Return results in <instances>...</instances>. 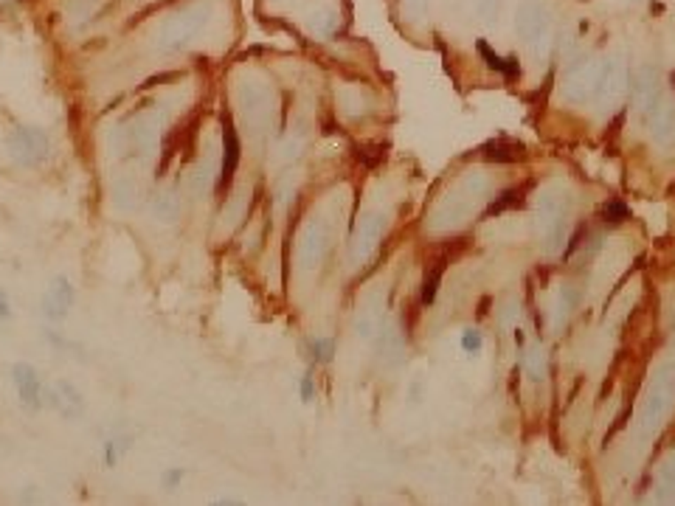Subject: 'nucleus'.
I'll return each instance as SVG.
<instances>
[{"instance_id": "nucleus-1", "label": "nucleus", "mask_w": 675, "mask_h": 506, "mask_svg": "<svg viewBox=\"0 0 675 506\" xmlns=\"http://www.w3.org/2000/svg\"><path fill=\"white\" fill-rule=\"evenodd\" d=\"M214 20V4L212 0H191L186 6H178L158 23L152 45L158 54H178L195 45L208 23Z\"/></svg>"}, {"instance_id": "nucleus-2", "label": "nucleus", "mask_w": 675, "mask_h": 506, "mask_svg": "<svg viewBox=\"0 0 675 506\" xmlns=\"http://www.w3.org/2000/svg\"><path fill=\"white\" fill-rule=\"evenodd\" d=\"M569 211H571V197H569L566 186L549 183L538 192V197H535V226H538V236H540L546 253H557L562 248V240H566Z\"/></svg>"}, {"instance_id": "nucleus-3", "label": "nucleus", "mask_w": 675, "mask_h": 506, "mask_svg": "<svg viewBox=\"0 0 675 506\" xmlns=\"http://www.w3.org/2000/svg\"><path fill=\"white\" fill-rule=\"evenodd\" d=\"M487 192V178L481 172H470L464 175L456 188L447 197H442V203L433 209V228L437 231H447V228H459L464 219L470 217V211L476 209V203L485 197Z\"/></svg>"}, {"instance_id": "nucleus-4", "label": "nucleus", "mask_w": 675, "mask_h": 506, "mask_svg": "<svg viewBox=\"0 0 675 506\" xmlns=\"http://www.w3.org/2000/svg\"><path fill=\"white\" fill-rule=\"evenodd\" d=\"M675 405V366H658L650 386L645 391V400L639 408V428L641 433H653L662 428V422L670 417V410Z\"/></svg>"}, {"instance_id": "nucleus-5", "label": "nucleus", "mask_w": 675, "mask_h": 506, "mask_svg": "<svg viewBox=\"0 0 675 506\" xmlns=\"http://www.w3.org/2000/svg\"><path fill=\"white\" fill-rule=\"evenodd\" d=\"M516 31L535 57H546L552 49V14L540 0H524L516 12Z\"/></svg>"}, {"instance_id": "nucleus-6", "label": "nucleus", "mask_w": 675, "mask_h": 506, "mask_svg": "<svg viewBox=\"0 0 675 506\" xmlns=\"http://www.w3.org/2000/svg\"><path fill=\"white\" fill-rule=\"evenodd\" d=\"M6 152L18 166H40L48 155H51V138L40 126L20 124L6 135Z\"/></svg>"}, {"instance_id": "nucleus-7", "label": "nucleus", "mask_w": 675, "mask_h": 506, "mask_svg": "<svg viewBox=\"0 0 675 506\" xmlns=\"http://www.w3.org/2000/svg\"><path fill=\"white\" fill-rule=\"evenodd\" d=\"M602 76V59H583L566 71L560 82V96L569 104H586L597 99Z\"/></svg>"}, {"instance_id": "nucleus-8", "label": "nucleus", "mask_w": 675, "mask_h": 506, "mask_svg": "<svg viewBox=\"0 0 675 506\" xmlns=\"http://www.w3.org/2000/svg\"><path fill=\"white\" fill-rule=\"evenodd\" d=\"M237 104L251 130H262V126L270 124V116H273V90L265 82L245 79V82L237 88Z\"/></svg>"}, {"instance_id": "nucleus-9", "label": "nucleus", "mask_w": 675, "mask_h": 506, "mask_svg": "<svg viewBox=\"0 0 675 506\" xmlns=\"http://www.w3.org/2000/svg\"><path fill=\"white\" fill-rule=\"evenodd\" d=\"M383 231H385V214L369 211L361 217V223L355 226L352 240H349V264L352 267H361L375 257V250L380 248V240H383Z\"/></svg>"}, {"instance_id": "nucleus-10", "label": "nucleus", "mask_w": 675, "mask_h": 506, "mask_svg": "<svg viewBox=\"0 0 675 506\" xmlns=\"http://www.w3.org/2000/svg\"><path fill=\"white\" fill-rule=\"evenodd\" d=\"M74 304H76L74 281L68 276H54L51 284H48V290L43 293V302H40L43 318L48 324H62L71 315Z\"/></svg>"}, {"instance_id": "nucleus-11", "label": "nucleus", "mask_w": 675, "mask_h": 506, "mask_svg": "<svg viewBox=\"0 0 675 506\" xmlns=\"http://www.w3.org/2000/svg\"><path fill=\"white\" fill-rule=\"evenodd\" d=\"M330 253V226L324 219H310L299 240V264L301 271H315Z\"/></svg>"}, {"instance_id": "nucleus-12", "label": "nucleus", "mask_w": 675, "mask_h": 506, "mask_svg": "<svg viewBox=\"0 0 675 506\" xmlns=\"http://www.w3.org/2000/svg\"><path fill=\"white\" fill-rule=\"evenodd\" d=\"M628 68H625V62L617 59V57H608L602 59V76H600V90H597V102L602 110H610L617 107L625 93H628Z\"/></svg>"}, {"instance_id": "nucleus-13", "label": "nucleus", "mask_w": 675, "mask_h": 506, "mask_svg": "<svg viewBox=\"0 0 675 506\" xmlns=\"http://www.w3.org/2000/svg\"><path fill=\"white\" fill-rule=\"evenodd\" d=\"M12 383L14 391H18V400L23 408L28 410H40L45 405V386H43V377L40 372L31 366V363H14L12 366Z\"/></svg>"}, {"instance_id": "nucleus-14", "label": "nucleus", "mask_w": 675, "mask_h": 506, "mask_svg": "<svg viewBox=\"0 0 675 506\" xmlns=\"http://www.w3.org/2000/svg\"><path fill=\"white\" fill-rule=\"evenodd\" d=\"M48 405H51L62 419H79L85 414V397L71 380H57V383L45 391Z\"/></svg>"}, {"instance_id": "nucleus-15", "label": "nucleus", "mask_w": 675, "mask_h": 506, "mask_svg": "<svg viewBox=\"0 0 675 506\" xmlns=\"http://www.w3.org/2000/svg\"><path fill=\"white\" fill-rule=\"evenodd\" d=\"M239 161H243V144H239L237 126L229 116H222V161H220V175H217L220 188L234 180Z\"/></svg>"}, {"instance_id": "nucleus-16", "label": "nucleus", "mask_w": 675, "mask_h": 506, "mask_svg": "<svg viewBox=\"0 0 675 506\" xmlns=\"http://www.w3.org/2000/svg\"><path fill=\"white\" fill-rule=\"evenodd\" d=\"M648 133L658 147H672L675 144V104L667 99H658L648 113Z\"/></svg>"}, {"instance_id": "nucleus-17", "label": "nucleus", "mask_w": 675, "mask_h": 506, "mask_svg": "<svg viewBox=\"0 0 675 506\" xmlns=\"http://www.w3.org/2000/svg\"><path fill=\"white\" fill-rule=\"evenodd\" d=\"M631 93H633V104L639 107V113L645 116L648 110L662 99V88H658V76L653 68H639L633 73L631 82Z\"/></svg>"}, {"instance_id": "nucleus-18", "label": "nucleus", "mask_w": 675, "mask_h": 506, "mask_svg": "<svg viewBox=\"0 0 675 506\" xmlns=\"http://www.w3.org/2000/svg\"><path fill=\"white\" fill-rule=\"evenodd\" d=\"M481 157L485 161H495V164H512V161H521L524 157V147L516 144V141H490V144L481 147Z\"/></svg>"}, {"instance_id": "nucleus-19", "label": "nucleus", "mask_w": 675, "mask_h": 506, "mask_svg": "<svg viewBox=\"0 0 675 506\" xmlns=\"http://www.w3.org/2000/svg\"><path fill=\"white\" fill-rule=\"evenodd\" d=\"M476 49H478L481 59H485V62H487V65H490L493 71L504 73L507 79H518V76H521L518 62H516V59H504L501 54H495V51L490 49V45H487V40H478V42H476Z\"/></svg>"}, {"instance_id": "nucleus-20", "label": "nucleus", "mask_w": 675, "mask_h": 506, "mask_svg": "<svg viewBox=\"0 0 675 506\" xmlns=\"http://www.w3.org/2000/svg\"><path fill=\"white\" fill-rule=\"evenodd\" d=\"M152 209L160 223H175V217L181 214V200L175 192H160L152 203Z\"/></svg>"}, {"instance_id": "nucleus-21", "label": "nucleus", "mask_w": 675, "mask_h": 506, "mask_svg": "<svg viewBox=\"0 0 675 506\" xmlns=\"http://www.w3.org/2000/svg\"><path fill=\"white\" fill-rule=\"evenodd\" d=\"M380 332H383V321L375 310H363L355 318V335L361 341H372L375 335H380Z\"/></svg>"}, {"instance_id": "nucleus-22", "label": "nucleus", "mask_w": 675, "mask_h": 506, "mask_svg": "<svg viewBox=\"0 0 675 506\" xmlns=\"http://www.w3.org/2000/svg\"><path fill=\"white\" fill-rule=\"evenodd\" d=\"M307 352L313 363H330L335 357V341L332 338H313L307 343Z\"/></svg>"}, {"instance_id": "nucleus-23", "label": "nucleus", "mask_w": 675, "mask_h": 506, "mask_svg": "<svg viewBox=\"0 0 675 506\" xmlns=\"http://www.w3.org/2000/svg\"><path fill=\"white\" fill-rule=\"evenodd\" d=\"M127 441H130V439H124V436H112V439H107L105 441V467H116L119 464V458H121V453L127 450V448H130V445H127Z\"/></svg>"}, {"instance_id": "nucleus-24", "label": "nucleus", "mask_w": 675, "mask_h": 506, "mask_svg": "<svg viewBox=\"0 0 675 506\" xmlns=\"http://www.w3.org/2000/svg\"><path fill=\"white\" fill-rule=\"evenodd\" d=\"M133 195H138V186L130 183V180H119L116 186H112V200H116L121 209H133L136 200H130Z\"/></svg>"}, {"instance_id": "nucleus-25", "label": "nucleus", "mask_w": 675, "mask_h": 506, "mask_svg": "<svg viewBox=\"0 0 675 506\" xmlns=\"http://www.w3.org/2000/svg\"><path fill=\"white\" fill-rule=\"evenodd\" d=\"M439 281H442V264H437L431 273H425V281H423V304H433V298H437V293H439Z\"/></svg>"}, {"instance_id": "nucleus-26", "label": "nucleus", "mask_w": 675, "mask_h": 506, "mask_svg": "<svg viewBox=\"0 0 675 506\" xmlns=\"http://www.w3.org/2000/svg\"><path fill=\"white\" fill-rule=\"evenodd\" d=\"M524 369L529 372V377H532V380H543V374H546V355H543V349L526 352Z\"/></svg>"}, {"instance_id": "nucleus-27", "label": "nucleus", "mask_w": 675, "mask_h": 506, "mask_svg": "<svg viewBox=\"0 0 675 506\" xmlns=\"http://www.w3.org/2000/svg\"><path fill=\"white\" fill-rule=\"evenodd\" d=\"M602 217H605V223H610V226H619V223H625V219H631V209L625 203H605V209H602Z\"/></svg>"}, {"instance_id": "nucleus-28", "label": "nucleus", "mask_w": 675, "mask_h": 506, "mask_svg": "<svg viewBox=\"0 0 675 506\" xmlns=\"http://www.w3.org/2000/svg\"><path fill=\"white\" fill-rule=\"evenodd\" d=\"M473 6L485 23H495L498 14H501V0H473Z\"/></svg>"}, {"instance_id": "nucleus-29", "label": "nucleus", "mask_w": 675, "mask_h": 506, "mask_svg": "<svg viewBox=\"0 0 675 506\" xmlns=\"http://www.w3.org/2000/svg\"><path fill=\"white\" fill-rule=\"evenodd\" d=\"M462 349H464V352H473V355H478L481 349H485V338H481L478 329H464V335H462Z\"/></svg>"}, {"instance_id": "nucleus-30", "label": "nucleus", "mask_w": 675, "mask_h": 506, "mask_svg": "<svg viewBox=\"0 0 675 506\" xmlns=\"http://www.w3.org/2000/svg\"><path fill=\"white\" fill-rule=\"evenodd\" d=\"M574 302H577L574 290H571V288H562V290H560V295H557V307H555L557 321H560V318H566V315L571 312V304H574Z\"/></svg>"}, {"instance_id": "nucleus-31", "label": "nucleus", "mask_w": 675, "mask_h": 506, "mask_svg": "<svg viewBox=\"0 0 675 506\" xmlns=\"http://www.w3.org/2000/svg\"><path fill=\"white\" fill-rule=\"evenodd\" d=\"M521 203V192L518 188H509V192L501 195V200L490 205V214H501L504 209H509V205H518Z\"/></svg>"}, {"instance_id": "nucleus-32", "label": "nucleus", "mask_w": 675, "mask_h": 506, "mask_svg": "<svg viewBox=\"0 0 675 506\" xmlns=\"http://www.w3.org/2000/svg\"><path fill=\"white\" fill-rule=\"evenodd\" d=\"M658 481H662V489H667V493H675V456L664 462Z\"/></svg>"}, {"instance_id": "nucleus-33", "label": "nucleus", "mask_w": 675, "mask_h": 506, "mask_svg": "<svg viewBox=\"0 0 675 506\" xmlns=\"http://www.w3.org/2000/svg\"><path fill=\"white\" fill-rule=\"evenodd\" d=\"M313 28L321 31V34H330V31L335 28V18L330 12H321V14H313Z\"/></svg>"}, {"instance_id": "nucleus-34", "label": "nucleus", "mask_w": 675, "mask_h": 506, "mask_svg": "<svg viewBox=\"0 0 675 506\" xmlns=\"http://www.w3.org/2000/svg\"><path fill=\"white\" fill-rule=\"evenodd\" d=\"M299 394H301V402H313V397H315V380H313V374H304L301 377Z\"/></svg>"}, {"instance_id": "nucleus-35", "label": "nucleus", "mask_w": 675, "mask_h": 506, "mask_svg": "<svg viewBox=\"0 0 675 506\" xmlns=\"http://www.w3.org/2000/svg\"><path fill=\"white\" fill-rule=\"evenodd\" d=\"M186 479V470H181V467H169L167 472H164V487L167 489H175L181 481Z\"/></svg>"}, {"instance_id": "nucleus-36", "label": "nucleus", "mask_w": 675, "mask_h": 506, "mask_svg": "<svg viewBox=\"0 0 675 506\" xmlns=\"http://www.w3.org/2000/svg\"><path fill=\"white\" fill-rule=\"evenodd\" d=\"M0 318H12V302L4 290H0Z\"/></svg>"}]
</instances>
